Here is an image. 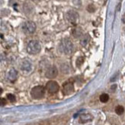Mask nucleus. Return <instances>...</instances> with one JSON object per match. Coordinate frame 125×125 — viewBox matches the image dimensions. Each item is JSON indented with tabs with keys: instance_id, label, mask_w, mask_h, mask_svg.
I'll list each match as a JSON object with an SVG mask.
<instances>
[{
	"instance_id": "1",
	"label": "nucleus",
	"mask_w": 125,
	"mask_h": 125,
	"mask_svg": "<svg viewBox=\"0 0 125 125\" xmlns=\"http://www.w3.org/2000/svg\"><path fill=\"white\" fill-rule=\"evenodd\" d=\"M27 52L30 54L35 55L39 53L41 51V45L39 41L37 40H31L27 45Z\"/></svg>"
},
{
	"instance_id": "2",
	"label": "nucleus",
	"mask_w": 125,
	"mask_h": 125,
	"mask_svg": "<svg viewBox=\"0 0 125 125\" xmlns=\"http://www.w3.org/2000/svg\"><path fill=\"white\" fill-rule=\"evenodd\" d=\"M60 49L64 54L70 55L73 52V45L69 39H65L61 42L60 45Z\"/></svg>"
},
{
	"instance_id": "3",
	"label": "nucleus",
	"mask_w": 125,
	"mask_h": 125,
	"mask_svg": "<svg viewBox=\"0 0 125 125\" xmlns=\"http://www.w3.org/2000/svg\"><path fill=\"white\" fill-rule=\"evenodd\" d=\"M46 90L42 86H34L31 90V97L35 100L42 99L45 96Z\"/></svg>"
},
{
	"instance_id": "4",
	"label": "nucleus",
	"mask_w": 125,
	"mask_h": 125,
	"mask_svg": "<svg viewBox=\"0 0 125 125\" xmlns=\"http://www.w3.org/2000/svg\"><path fill=\"white\" fill-rule=\"evenodd\" d=\"M36 30V25L35 22L32 21H27L25 22L22 26V32L26 35L32 34Z\"/></svg>"
},
{
	"instance_id": "5",
	"label": "nucleus",
	"mask_w": 125,
	"mask_h": 125,
	"mask_svg": "<svg viewBox=\"0 0 125 125\" xmlns=\"http://www.w3.org/2000/svg\"><path fill=\"white\" fill-rule=\"evenodd\" d=\"M66 18L69 22L76 24L79 20V14L74 10H70L66 13Z\"/></svg>"
},
{
	"instance_id": "6",
	"label": "nucleus",
	"mask_w": 125,
	"mask_h": 125,
	"mask_svg": "<svg viewBox=\"0 0 125 125\" xmlns=\"http://www.w3.org/2000/svg\"><path fill=\"white\" fill-rule=\"evenodd\" d=\"M74 91L73 83L72 82L71 80H67L62 85V93L64 95H70Z\"/></svg>"
},
{
	"instance_id": "7",
	"label": "nucleus",
	"mask_w": 125,
	"mask_h": 125,
	"mask_svg": "<svg viewBox=\"0 0 125 125\" xmlns=\"http://www.w3.org/2000/svg\"><path fill=\"white\" fill-rule=\"evenodd\" d=\"M46 89L50 94H56L60 89L59 84L54 80H50L46 83Z\"/></svg>"
},
{
	"instance_id": "8",
	"label": "nucleus",
	"mask_w": 125,
	"mask_h": 125,
	"mask_svg": "<svg viewBox=\"0 0 125 125\" xmlns=\"http://www.w3.org/2000/svg\"><path fill=\"white\" fill-rule=\"evenodd\" d=\"M57 74H58V70H57V68L55 66H52L49 67L46 72V76L50 79L55 78L57 76Z\"/></svg>"
},
{
	"instance_id": "9",
	"label": "nucleus",
	"mask_w": 125,
	"mask_h": 125,
	"mask_svg": "<svg viewBox=\"0 0 125 125\" xmlns=\"http://www.w3.org/2000/svg\"><path fill=\"white\" fill-rule=\"evenodd\" d=\"M17 75H18V72L15 69L12 68L9 70L8 73H7V77L10 81L14 82L17 78Z\"/></svg>"
},
{
	"instance_id": "10",
	"label": "nucleus",
	"mask_w": 125,
	"mask_h": 125,
	"mask_svg": "<svg viewBox=\"0 0 125 125\" xmlns=\"http://www.w3.org/2000/svg\"><path fill=\"white\" fill-rule=\"evenodd\" d=\"M21 70L25 72H30L32 70V63L28 60H24L21 65Z\"/></svg>"
},
{
	"instance_id": "11",
	"label": "nucleus",
	"mask_w": 125,
	"mask_h": 125,
	"mask_svg": "<svg viewBox=\"0 0 125 125\" xmlns=\"http://www.w3.org/2000/svg\"><path fill=\"white\" fill-rule=\"evenodd\" d=\"M91 119H92V117H91V115L90 114H83L80 116V121L83 123L88 122Z\"/></svg>"
},
{
	"instance_id": "12",
	"label": "nucleus",
	"mask_w": 125,
	"mask_h": 125,
	"mask_svg": "<svg viewBox=\"0 0 125 125\" xmlns=\"http://www.w3.org/2000/svg\"><path fill=\"white\" fill-rule=\"evenodd\" d=\"M100 100L102 103H107L109 100V95L107 94H103L100 96Z\"/></svg>"
},
{
	"instance_id": "13",
	"label": "nucleus",
	"mask_w": 125,
	"mask_h": 125,
	"mask_svg": "<svg viewBox=\"0 0 125 125\" xmlns=\"http://www.w3.org/2000/svg\"><path fill=\"white\" fill-rule=\"evenodd\" d=\"M73 36L76 38L80 37L81 35H82V30H81L80 28H76L73 31Z\"/></svg>"
},
{
	"instance_id": "14",
	"label": "nucleus",
	"mask_w": 125,
	"mask_h": 125,
	"mask_svg": "<svg viewBox=\"0 0 125 125\" xmlns=\"http://www.w3.org/2000/svg\"><path fill=\"white\" fill-rule=\"evenodd\" d=\"M124 111V108L122 106H117V107L115 108V112H116L118 115H121Z\"/></svg>"
},
{
	"instance_id": "15",
	"label": "nucleus",
	"mask_w": 125,
	"mask_h": 125,
	"mask_svg": "<svg viewBox=\"0 0 125 125\" xmlns=\"http://www.w3.org/2000/svg\"><path fill=\"white\" fill-rule=\"evenodd\" d=\"M7 99H8L10 102H12V103L16 102V100L15 96H14L13 94H7Z\"/></svg>"
},
{
	"instance_id": "16",
	"label": "nucleus",
	"mask_w": 125,
	"mask_h": 125,
	"mask_svg": "<svg viewBox=\"0 0 125 125\" xmlns=\"http://www.w3.org/2000/svg\"><path fill=\"white\" fill-rule=\"evenodd\" d=\"M83 62H84V57H83V56L79 57V58L77 59V60H76V66H80L81 65L83 64Z\"/></svg>"
},
{
	"instance_id": "17",
	"label": "nucleus",
	"mask_w": 125,
	"mask_h": 125,
	"mask_svg": "<svg viewBox=\"0 0 125 125\" xmlns=\"http://www.w3.org/2000/svg\"><path fill=\"white\" fill-rule=\"evenodd\" d=\"M87 10H88V12H94L96 10L95 6H94V4H90L89 6H87Z\"/></svg>"
},
{
	"instance_id": "18",
	"label": "nucleus",
	"mask_w": 125,
	"mask_h": 125,
	"mask_svg": "<svg viewBox=\"0 0 125 125\" xmlns=\"http://www.w3.org/2000/svg\"><path fill=\"white\" fill-rule=\"evenodd\" d=\"M90 40V38H89V36L88 35H86V38H84L83 40H82V41H81V44H82L83 46H86V43H87Z\"/></svg>"
},
{
	"instance_id": "19",
	"label": "nucleus",
	"mask_w": 125,
	"mask_h": 125,
	"mask_svg": "<svg viewBox=\"0 0 125 125\" xmlns=\"http://www.w3.org/2000/svg\"><path fill=\"white\" fill-rule=\"evenodd\" d=\"M1 101H2V106H3V105H5V104H6V100H5V99H3V98H2L1 99Z\"/></svg>"
},
{
	"instance_id": "20",
	"label": "nucleus",
	"mask_w": 125,
	"mask_h": 125,
	"mask_svg": "<svg viewBox=\"0 0 125 125\" xmlns=\"http://www.w3.org/2000/svg\"><path fill=\"white\" fill-rule=\"evenodd\" d=\"M121 3L120 2L119 5H118V6H117V10H118V11H119V9H120V7H121Z\"/></svg>"
}]
</instances>
